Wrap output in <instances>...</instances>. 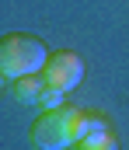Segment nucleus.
<instances>
[{
  "mask_svg": "<svg viewBox=\"0 0 129 150\" xmlns=\"http://www.w3.org/2000/svg\"><path fill=\"white\" fill-rule=\"evenodd\" d=\"M80 115L77 105H59V108H42V115L32 122L28 140L35 150H70L80 133Z\"/></svg>",
  "mask_w": 129,
  "mask_h": 150,
  "instance_id": "1",
  "label": "nucleus"
},
{
  "mask_svg": "<svg viewBox=\"0 0 129 150\" xmlns=\"http://www.w3.org/2000/svg\"><path fill=\"white\" fill-rule=\"evenodd\" d=\"M45 59H49V49L32 32H7L0 38V70L11 80H18L25 74H42Z\"/></svg>",
  "mask_w": 129,
  "mask_h": 150,
  "instance_id": "2",
  "label": "nucleus"
},
{
  "mask_svg": "<svg viewBox=\"0 0 129 150\" xmlns=\"http://www.w3.org/2000/svg\"><path fill=\"white\" fill-rule=\"evenodd\" d=\"M42 77L49 87H59V91H73L80 80H84V59L77 56V52H70V49H59V52H49V59H45L42 67Z\"/></svg>",
  "mask_w": 129,
  "mask_h": 150,
  "instance_id": "3",
  "label": "nucleus"
},
{
  "mask_svg": "<svg viewBox=\"0 0 129 150\" xmlns=\"http://www.w3.org/2000/svg\"><path fill=\"white\" fill-rule=\"evenodd\" d=\"M42 91H45V77L42 74H25L14 80V98L21 105H39L42 101Z\"/></svg>",
  "mask_w": 129,
  "mask_h": 150,
  "instance_id": "4",
  "label": "nucleus"
},
{
  "mask_svg": "<svg viewBox=\"0 0 129 150\" xmlns=\"http://www.w3.org/2000/svg\"><path fill=\"white\" fill-rule=\"evenodd\" d=\"M70 150H119V136H115L112 129H98V133L80 136Z\"/></svg>",
  "mask_w": 129,
  "mask_h": 150,
  "instance_id": "5",
  "label": "nucleus"
},
{
  "mask_svg": "<svg viewBox=\"0 0 129 150\" xmlns=\"http://www.w3.org/2000/svg\"><path fill=\"white\" fill-rule=\"evenodd\" d=\"M42 108H59V105H66V91H59V87H49L45 84L42 91V101H39Z\"/></svg>",
  "mask_w": 129,
  "mask_h": 150,
  "instance_id": "6",
  "label": "nucleus"
},
{
  "mask_svg": "<svg viewBox=\"0 0 129 150\" xmlns=\"http://www.w3.org/2000/svg\"><path fill=\"white\" fill-rule=\"evenodd\" d=\"M4 80H7V74H4V70H0V87H4Z\"/></svg>",
  "mask_w": 129,
  "mask_h": 150,
  "instance_id": "7",
  "label": "nucleus"
}]
</instances>
